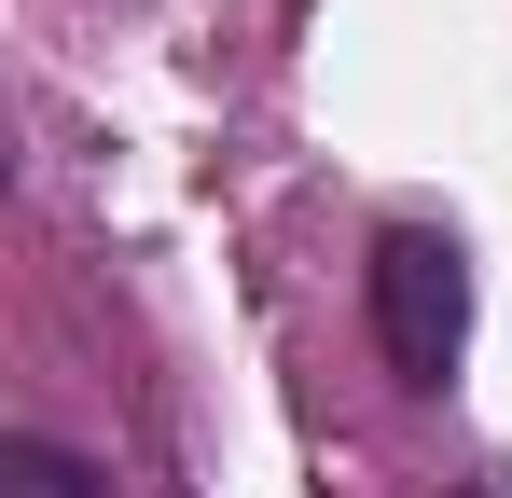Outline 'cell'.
<instances>
[{
    "instance_id": "cell-1",
    "label": "cell",
    "mask_w": 512,
    "mask_h": 498,
    "mask_svg": "<svg viewBox=\"0 0 512 498\" xmlns=\"http://www.w3.org/2000/svg\"><path fill=\"white\" fill-rule=\"evenodd\" d=\"M374 346H388L402 388L457 374V346H471V263H457V236H429V222L374 236Z\"/></svg>"
},
{
    "instance_id": "cell-2",
    "label": "cell",
    "mask_w": 512,
    "mask_h": 498,
    "mask_svg": "<svg viewBox=\"0 0 512 498\" xmlns=\"http://www.w3.org/2000/svg\"><path fill=\"white\" fill-rule=\"evenodd\" d=\"M0 498H111V471L70 457V443H42V429H14L0 443Z\"/></svg>"
},
{
    "instance_id": "cell-3",
    "label": "cell",
    "mask_w": 512,
    "mask_h": 498,
    "mask_svg": "<svg viewBox=\"0 0 512 498\" xmlns=\"http://www.w3.org/2000/svg\"><path fill=\"white\" fill-rule=\"evenodd\" d=\"M471 498H499V485H471Z\"/></svg>"
}]
</instances>
